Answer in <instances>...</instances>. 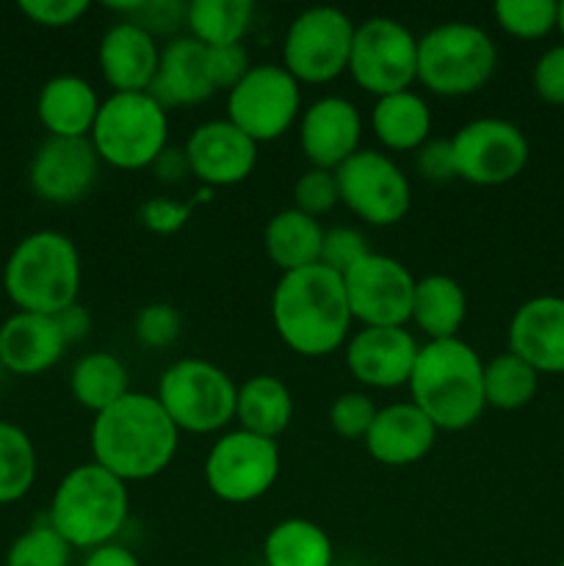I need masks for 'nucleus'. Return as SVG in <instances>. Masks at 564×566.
I'll return each mask as SVG.
<instances>
[{
  "label": "nucleus",
  "mask_w": 564,
  "mask_h": 566,
  "mask_svg": "<svg viewBox=\"0 0 564 566\" xmlns=\"http://www.w3.org/2000/svg\"><path fill=\"white\" fill-rule=\"evenodd\" d=\"M236 415L238 420H241L243 431H252V434L258 437L276 440V437L291 426V390H288L276 376H252V379L238 390Z\"/></svg>",
  "instance_id": "nucleus-29"
},
{
  "label": "nucleus",
  "mask_w": 564,
  "mask_h": 566,
  "mask_svg": "<svg viewBox=\"0 0 564 566\" xmlns=\"http://www.w3.org/2000/svg\"><path fill=\"white\" fill-rule=\"evenodd\" d=\"M412 403L437 431H462L484 412V365L459 337L420 346L409 376Z\"/></svg>",
  "instance_id": "nucleus-3"
},
{
  "label": "nucleus",
  "mask_w": 564,
  "mask_h": 566,
  "mask_svg": "<svg viewBox=\"0 0 564 566\" xmlns=\"http://www.w3.org/2000/svg\"><path fill=\"white\" fill-rule=\"evenodd\" d=\"M160 407L180 431L210 434L236 418L238 390L230 376L205 359H180L160 376Z\"/></svg>",
  "instance_id": "nucleus-8"
},
{
  "label": "nucleus",
  "mask_w": 564,
  "mask_h": 566,
  "mask_svg": "<svg viewBox=\"0 0 564 566\" xmlns=\"http://www.w3.org/2000/svg\"><path fill=\"white\" fill-rule=\"evenodd\" d=\"M111 11H125L127 22L144 28V31L153 36V33H169L186 22V3H171V0H142V3H114L108 6Z\"/></svg>",
  "instance_id": "nucleus-38"
},
{
  "label": "nucleus",
  "mask_w": 564,
  "mask_h": 566,
  "mask_svg": "<svg viewBox=\"0 0 564 566\" xmlns=\"http://www.w3.org/2000/svg\"><path fill=\"white\" fill-rule=\"evenodd\" d=\"M66 340L53 315L17 313L0 326V365L17 376H36L53 368Z\"/></svg>",
  "instance_id": "nucleus-24"
},
{
  "label": "nucleus",
  "mask_w": 564,
  "mask_h": 566,
  "mask_svg": "<svg viewBox=\"0 0 564 566\" xmlns=\"http://www.w3.org/2000/svg\"><path fill=\"white\" fill-rule=\"evenodd\" d=\"M495 22L518 39H542L556 28L558 3L553 0H498L492 6Z\"/></svg>",
  "instance_id": "nucleus-35"
},
{
  "label": "nucleus",
  "mask_w": 564,
  "mask_h": 566,
  "mask_svg": "<svg viewBox=\"0 0 564 566\" xmlns=\"http://www.w3.org/2000/svg\"><path fill=\"white\" fill-rule=\"evenodd\" d=\"M191 210L194 202H175L169 197H158L142 205V221L147 230L158 232V235H171V232L182 230Z\"/></svg>",
  "instance_id": "nucleus-46"
},
{
  "label": "nucleus",
  "mask_w": 564,
  "mask_h": 566,
  "mask_svg": "<svg viewBox=\"0 0 564 566\" xmlns=\"http://www.w3.org/2000/svg\"><path fill=\"white\" fill-rule=\"evenodd\" d=\"M265 566H332V542L310 520H282L263 545Z\"/></svg>",
  "instance_id": "nucleus-30"
},
{
  "label": "nucleus",
  "mask_w": 564,
  "mask_h": 566,
  "mask_svg": "<svg viewBox=\"0 0 564 566\" xmlns=\"http://www.w3.org/2000/svg\"><path fill=\"white\" fill-rule=\"evenodd\" d=\"M415 169L429 182H451L457 177V160H453L451 138L426 142L415 149Z\"/></svg>",
  "instance_id": "nucleus-43"
},
{
  "label": "nucleus",
  "mask_w": 564,
  "mask_h": 566,
  "mask_svg": "<svg viewBox=\"0 0 564 566\" xmlns=\"http://www.w3.org/2000/svg\"><path fill=\"white\" fill-rule=\"evenodd\" d=\"M180 429L171 423L155 396L127 392L122 401L94 418V464L114 473L119 481L155 479L171 464Z\"/></svg>",
  "instance_id": "nucleus-1"
},
{
  "label": "nucleus",
  "mask_w": 564,
  "mask_h": 566,
  "mask_svg": "<svg viewBox=\"0 0 564 566\" xmlns=\"http://www.w3.org/2000/svg\"><path fill=\"white\" fill-rule=\"evenodd\" d=\"M437 429L415 403H393L376 412L365 448L370 457L390 468L415 464L435 448Z\"/></svg>",
  "instance_id": "nucleus-23"
},
{
  "label": "nucleus",
  "mask_w": 564,
  "mask_h": 566,
  "mask_svg": "<svg viewBox=\"0 0 564 566\" xmlns=\"http://www.w3.org/2000/svg\"><path fill=\"white\" fill-rule=\"evenodd\" d=\"M468 315V298L453 276L431 274L415 282L412 321L431 340H451Z\"/></svg>",
  "instance_id": "nucleus-27"
},
{
  "label": "nucleus",
  "mask_w": 564,
  "mask_h": 566,
  "mask_svg": "<svg viewBox=\"0 0 564 566\" xmlns=\"http://www.w3.org/2000/svg\"><path fill=\"white\" fill-rule=\"evenodd\" d=\"M376 412H379V409L374 407V401H370L365 392H343V396H337L335 403H332L330 423L343 440H359V437L365 440Z\"/></svg>",
  "instance_id": "nucleus-39"
},
{
  "label": "nucleus",
  "mask_w": 564,
  "mask_h": 566,
  "mask_svg": "<svg viewBox=\"0 0 564 566\" xmlns=\"http://www.w3.org/2000/svg\"><path fill=\"white\" fill-rule=\"evenodd\" d=\"M556 28H558V33H562V39H564V0H562V3H558V17H556Z\"/></svg>",
  "instance_id": "nucleus-50"
},
{
  "label": "nucleus",
  "mask_w": 564,
  "mask_h": 566,
  "mask_svg": "<svg viewBox=\"0 0 564 566\" xmlns=\"http://www.w3.org/2000/svg\"><path fill=\"white\" fill-rule=\"evenodd\" d=\"M127 509L125 481L92 462L66 473L50 503L48 523L70 547L97 551L125 528Z\"/></svg>",
  "instance_id": "nucleus-4"
},
{
  "label": "nucleus",
  "mask_w": 564,
  "mask_h": 566,
  "mask_svg": "<svg viewBox=\"0 0 564 566\" xmlns=\"http://www.w3.org/2000/svg\"><path fill=\"white\" fill-rule=\"evenodd\" d=\"M155 171L160 182H180L191 175V164H188L186 147H166L164 153L155 158V164L149 166Z\"/></svg>",
  "instance_id": "nucleus-47"
},
{
  "label": "nucleus",
  "mask_w": 564,
  "mask_h": 566,
  "mask_svg": "<svg viewBox=\"0 0 564 566\" xmlns=\"http://www.w3.org/2000/svg\"><path fill=\"white\" fill-rule=\"evenodd\" d=\"M321 243L324 227L296 208L271 216L265 227V252L282 274L321 263Z\"/></svg>",
  "instance_id": "nucleus-26"
},
{
  "label": "nucleus",
  "mask_w": 564,
  "mask_h": 566,
  "mask_svg": "<svg viewBox=\"0 0 564 566\" xmlns=\"http://www.w3.org/2000/svg\"><path fill=\"white\" fill-rule=\"evenodd\" d=\"M72 396L94 415L105 412L127 396V368L114 354H88L72 370Z\"/></svg>",
  "instance_id": "nucleus-32"
},
{
  "label": "nucleus",
  "mask_w": 564,
  "mask_h": 566,
  "mask_svg": "<svg viewBox=\"0 0 564 566\" xmlns=\"http://www.w3.org/2000/svg\"><path fill=\"white\" fill-rule=\"evenodd\" d=\"M100 72L114 94L149 92L158 72L160 50L144 28L133 22H116L100 42Z\"/></svg>",
  "instance_id": "nucleus-22"
},
{
  "label": "nucleus",
  "mask_w": 564,
  "mask_h": 566,
  "mask_svg": "<svg viewBox=\"0 0 564 566\" xmlns=\"http://www.w3.org/2000/svg\"><path fill=\"white\" fill-rule=\"evenodd\" d=\"M370 122H374L376 138L387 149H398V153L424 147L431 133L429 105L415 92H398L376 99Z\"/></svg>",
  "instance_id": "nucleus-28"
},
{
  "label": "nucleus",
  "mask_w": 564,
  "mask_h": 566,
  "mask_svg": "<svg viewBox=\"0 0 564 566\" xmlns=\"http://www.w3.org/2000/svg\"><path fill=\"white\" fill-rule=\"evenodd\" d=\"M191 175L208 188L236 186L252 175L258 164V144L238 130L230 119L205 122L186 142Z\"/></svg>",
  "instance_id": "nucleus-17"
},
{
  "label": "nucleus",
  "mask_w": 564,
  "mask_h": 566,
  "mask_svg": "<svg viewBox=\"0 0 564 566\" xmlns=\"http://www.w3.org/2000/svg\"><path fill=\"white\" fill-rule=\"evenodd\" d=\"M180 313L171 304H147L136 318V337L147 348H166L180 335Z\"/></svg>",
  "instance_id": "nucleus-41"
},
{
  "label": "nucleus",
  "mask_w": 564,
  "mask_h": 566,
  "mask_svg": "<svg viewBox=\"0 0 564 566\" xmlns=\"http://www.w3.org/2000/svg\"><path fill=\"white\" fill-rule=\"evenodd\" d=\"M0 368H3V365H0Z\"/></svg>",
  "instance_id": "nucleus-52"
},
{
  "label": "nucleus",
  "mask_w": 564,
  "mask_h": 566,
  "mask_svg": "<svg viewBox=\"0 0 564 566\" xmlns=\"http://www.w3.org/2000/svg\"><path fill=\"white\" fill-rule=\"evenodd\" d=\"M302 103L299 81L276 64H260L247 72L227 97V119L254 144L280 138L293 125Z\"/></svg>",
  "instance_id": "nucleus-12"
},
{
  "label": "nucleus",
  "mask_w": 564,
  "mask_h": 566,
  "mask_svg": "<svg viewBox=\"0 0 564 566\" xmlns=\"http://www.w3.org/2000/svg\"><path fill=\"white\" fill-rule=\"evenodd\" d=\"M370 254L368 241L363 232L352 230V227H335V230L324 232V243H321V265L335 271L337 276L346 274L352 265Z\"/></svg>",
  "instance_id": "nucleus-40"
},
{
  "label": "nucleus",
  "mask_w": 564,
  "mask_h": 566,
  "mask_svg": "<svg viewBox=\"0 0 564 566\" xmlns=\"http://www.w3.org/2000/svg\"><path fill=\"white\" fill-rule=\"evenodd\" d=\"M418 352L420 346L404 326L398 329L365 326L348 340L346 363L357 381L376 390H390V387L409 385Z\"/></svg>",
  "instance_id": "nucleus-18"
},
{
  "label": "nucleus",
  "mask_w": 564,
  "mask_h": 566,
  "mask_svg": "<svg viewBox=\"0 0 564 566\" xmlns=\"http://www.w3.org/2000/svg\"><path fill=\"white\" fill-rule=\"evenodd\" d=\"M337 202H341V191H337L335 171L307 169L293 186V208L313 219L330 213Z\"/></svg>",
  "instance_id": "nucleus-37"
},
{
  "label": "nucleus",
  "mask_w": 564,
  "mask_h": 566,
  "mask_svg": "<svg viewBox=\"0 0 564 566\" xmlns=\"http://www.w3.org/2000/svg\"><path fill=\"white\" fill-rule=\"evenodd\" d=\"M70 551L50 523L33 525L11 545L6 566H70Z\"/></svg>",
  "instance_id": "nucleus-36"
},
{
  "label": "nucleus",
  "mask_w": 564,
  "mask_h": 566,
  "mask_svg": "<svg viewBox=\"0 0 564 566\" xmlns=\"http://www.w3.org/2000/svg\"><path fill=\"white\" fill-rule=\"evenodd\" d=\"M536 387H540V374L512 352L498 354L492 363L484 365L487 407L501 409V412L523 409L536 396Z\"/></svg>",
  "instance_id": "nucleus-33"
},
{
  "label": "nucleus",
  "mask_w": 564,
  "mask_h": 566,
  "mask_svg": "<svg viewBox=\"0 0 564 566\" xmlns=\"http://www.w3.org/2000/svg\"><path fill=\"white\" fill-rule=\"evenodd\" d=\"M498 50L470 22H446L418 39V81L440 97L473 94L492 77Z\"/></svg>",
  "instance_id": "nucleus-7"
},
{
  "label": "nucleus",
  "mask_w": 564,
  "mask_h": 566,
  "mask_svg": "<svg viewBox=\"0 0 564 566\" xmlns=\"http://www.w3.org/2000/svg\"><path fill=\"white\" fill-rule=\"evenodd\" d=\"M354 22L332 6H313L291 22L282 44L285 70L299 83L335 81L348 70L354 44Z\"/></svg>",
  "instance_id": "nucleus-10"
},
{
  "label": "nucleus",
  "mask_w": 564,
  "mask_h": 566,
  "mask_svg": "<svg viewBox=\"0 0 564 566\" xmlns=\"http://www.w3.org/2000/svg\"><path fill=\"white\" fill-rule=\"evenodd\" d=\"M359 133H363V122L348 99L321 97L304 114L299 138L313 169L335 171L357 153Z\"/></svg>",
  "instance_id": "nucleus-20"
},
{
  "label": "nucleus",
  "mask_w": 564,
  "mask_h": 566,
  "mask_svg": "<svg viewBox=\"0 0 564 566\" xmlns=\"http://www.w3.org/2000/svg\"><path fill=\"white\" fill-rule=\"evenodd\" d=\"M20 11L44 28H66L88 11L86 0H20Z\"/></svg>",
  "instance_id": "nucleus-42"
},
{
  "label": "nucleus",
  "mask_w": 564,
  "mask_h": 566,
  "mask_svg": "<svg viewBox=\"0 0 564 566\" xmlns=\"http://www.w3.org/2000/svg\"><path fill=\"white\" fill-rule=\"evenodd\" d=\"M100 155L92 138H48L36 149L28 180L36 197L53 205H72L92 191Z\"/></svg>",
  "instance_id": "nucleus-16"
},
{
  "label": "nucleus",
  "mask_w": 564,
  "mask_h": 566,
  "mask_svg": "<svg viewBox=\"0 0 564 566\" xmlns=\"http://www.w3.org/2000/svg\"><path fill=\"white\" fill-rule=\"evenodd\" d=\"M252 14L254 6L249 0H194L188 3L186 25L205 48H230L241 44Z\"/></svg>",
  "instance_id": "nucleus-31"
},
{
  "label": "nucleus",
  "mask_w": 564,
  "mask_h": 566,
  "mask_svg": "<svg viewBox=\"0 0 564 566\" xmlns=\"http://www.w3.org/2000/svg\"><path fill=\"white\" fill-rule=\"evenodd\" d=\"M216 92L210 77L208 48L194 36H180L160 50L158 72L149 86V97L169 108L205 103Z\"/></svg>",
  "instance_id": "nucleus-21"
},
{
  "label": "nucleus",
  "mask_w": 564,
  "mask_h": 566,
  "mask_svg": "<svg viewBox=\"0 0 564 566\" xmlns=\"http://www.w3.org/2000/svg\"><path fill=\"white\" fill-rule=\"evenodd\" d=\"M457 177L473 186H503L529 164V142L506 119H476L451 138Z\"/></svg>",
  "instance_id": "nucleus-15"
},
{
  "label": "nucleus",
  "mask_w": 564,
  "mask_h": 566,
  "mask_svg": "<svg viewBox=\"0 0 564 566\" xmlns=\"http://www.w3.org/2000/svg\"><path fill=\"white\" fill-rule=\"evenodd\" d=\"M280 475V448L252 431H230L210 448L205 481L227 503H252L274 486Z\"/></svg>",
  "instance_id": "nucleus-11"
},
{
  "label": "nucleus",
  "mask_w": 564,
  "mask_h": 566,
  "mask_svg": "<svg viewBox=\"0 0 564 566\" xmlns=\"http://www.w3.org/2000/svg\"><path fill=\"white\" fill-rule=\"evenodd\" d=\"M509 352L536 374H564V298L536 296L509 324Z\"/></svg>",
  "instance_id": "nucleus-19"
},
{
  "label": "nucleus",
  "mask_w": 564,
  "mask_h": 566,
  "mask_svg": "<svg viewBox=\"0 0 564 566\" xmlns=\"http://www.w3.org/2000/svg\"><path fill=\"white\" fill-rule=\"evenodd\" d=\"M100 99L77 75H59L39 92L36 114L50 138H86L97 119Z\"/></svg>",
  "instance_id": "nucleus-25"
},
{
  "label": "nucleus",
  "mask_w": 564,
  "mask_h": 566,
  "mask_svg": "<svg viewBox=\"0 0 564 566\" xmlns=\"http://www.w3.org/2000/svg\"><path fill=\"white\" fill-rule=\"evenodd\" d=\"M83 566H142V564H138V558L133 556L127 547L114 545V542H111V545H103L97 547V551L88 553L86 564Z\"/></svg>",
  "instance_id": "nucleus-49"
},
{
  "label": "nucleus",
  "mask_w": 564,
  "mask_h": 566,
  "mask_svg": "<svg viewBox=\"0 0 564 566\" xmlns=\"http://www.w3.org/2000/svg\"><path fill=\"white\" fill-rule=\"evenodd\" d=\"M348 313L376 329H398L412 321L415 280L398 260L387 254H365L343 274Z\"/></svg>",
  "instance_id": "nucleus-14"
},
{
  "label": "nucleus",
  "mask_w": 564,
  "mask_h": 566,
  "mask_svg": "<svg viewBox=\"0 0 564 566\" xmlns=\"http://www.w3.org/2000/svg\"><path fill=\"white\" fill-rule=\"evenodd\" d=\"M36 479V451L20 426L0 420V503H17Z\"/></svg>",
  "instance_id": "nucleus-34"
},
{
  "label": "nucleus",
  "mask_w": 564,
  "mask_h": 566,
  "mask_svg": "<svg viewBox=\"0 0 564 566\" xmlns=\"http://www.w3.org/2000/svg\"><path fill=\"white\" fill-rule=\"evenodd\" d=\"M169 116L147 92L111 94L100 103L92 127V144L100 160L114 169H147L166 149Z\"/></svg>",
  "instance_id": "nucleus-6"
},
{
  "label": "nucleus",
  "mask_w": 564,
  "mask_h": 566,
  "mask_svg": "<svg viewBox=\"0 0 564 566\" xmlns=\"http://www.w3.org/2000/svg\"><path fill=\"white\" fill-rule=\"evenodd\" d=\"M276 335L291 352L324 357L343 346L352 324L343 276L315 263L280 276L271 296Z\"/></svg>",
  "instance_id": "nucleus-2"
},
{
  "label": "nucleus",
  "mask_w": 564,
  "mask_h": 566,
  "mask_svg": "<svg viewBox=\"0 0 564 566\" xmlns=\"http://www.w3.org/2000/svg\"><path fill=\"white\" fill-rule=\"evenodd\" d=\"M341 202L374 227H390L409 213L412 191L404 171L387 155L357 149L335 169Z\"/></svg>",
  "instance_id": "nucleus-13"
},
{
  "label": "nucleus",
  "mask_w": 564,
  "mask_h": 566,
  "mask_svg": "<svg viewBox=\"0 0 564 566\" xmlns=\"http://www.w3.org/2000/svg\"><path fill=\"white\" fill-rule=\"evenodd\" d=\"M210 59V77H213L216 92L219 88H236L238 83L247 77V72L252 70L249 64V55L243 50V44H230V48H208Z\"/></svg>",
  "instance_id": "nucleus-44"
},
{
  "label": "nucleus",
  "mask_w": 564,
  "mask_h": 566,
  "mask_svg": "<svg viewBox=\"0 0 564 566\" xmlns=\"http://www.w3.org/2000/svg\"><path fill=\"white\" fill-rule=\"evenodd\" d=\"M3 287L20 313L59 315L77 302L81 291V254L75 243L53 230L28 235L6 263Z\"/></svg>",
  "instance_id": "nucleus-5"
},
{
  "label": "nucleus",
  "mask_w": 564,
  "mask_h": 566,
  "mask_svg": "<svg viewBox=\"0 0 564 566\" xmlns=\"http://www.w3.org/2000/svg\"><path fill=\"white\" fill-rule=\"evenodd\" d=\"M348 72L376 97L409 92L418 81V39L390 17H370L354 31Z\"/></svg>",
  "instance_id": "nucleus-9"
},
{
  "label": "nucleus",
  "mask_w": 564,
  "mask_h": 566,
  "mask_svg": "<svg viewBox=\"0 0 564 566\" xmlns=\"http://www.w3.org/2000/svg\"><path fill=\"white\" fill-rule=\"evenodd\" d=\"M534 92L545 103L564 105V44L545 50L534 66Z\"/></svg>",
  "instance_id": "nucleus-45"
},
{
  "label": "nucleus",
  "mask_w": 564,
  "mask_h": 566,
  "mask_svg": "<svg viewBox=\"0 0 564 566\" xmlns=\"http://www.w3.org/2000/svg\"><path fill=\"white\" fill-rule=\"evenodd\" d=\"M556 566H564V558H562V562H558V564H556Z\"/></svg>",
  "instance_id": "nucleus-51"
},
{
  "label": "nucleus",
  "mask_w": 564,
  "mask_h": 566,
  "mask_svg": "<svg viewBox=\"0 0 564 566\" xmlns=\"http://www.w3.org/2000/svg\"><path fill=\"white\" fill-rule=\"evenodd\" d=\"M55 324H59L61 335H64L66 346L70 343H81L83 337L92 332V315H88L86 307H81V304H70L66 310H61L59 315H53Z\"/></svg>",
  "instance_id": "nucleus-48"
}]
</instances>
